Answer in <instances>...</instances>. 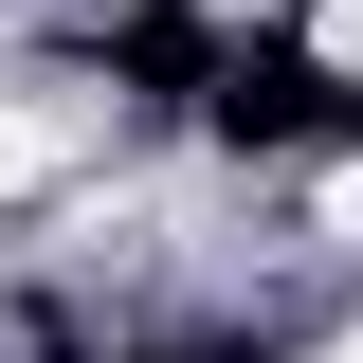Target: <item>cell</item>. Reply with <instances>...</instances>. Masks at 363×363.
<instances>
[{
	"mask_svg": "<svg viewBox=\"0 0 363 363\" xmlns=\"http://www.w3.org/2000/svg\"><path fill=\"white\" fill-rule=\"evenodd\" d=\"M309 55H327V73H363V0H327V18H309Z\"/></svg>",
	"mask_w": 363,
	"mask_h": 363,
	"instance_id": "cell-1",
	"label": "cell"
},
{
	"mask_svg": "<svg viewBox=\"0 0 363 363\" xmlns=\"http://www.w3.org/2000/svg\"><path fill=\"white\" fill-rule=\"evenodd\" d=\"M327 363H363V345H327Z\"/></svg>",
	"mask_w": 363,
	"mask_h": 363,
	"instance_id": "cell-2",
	"label": "cell"
}]
</instances>
